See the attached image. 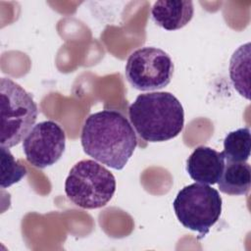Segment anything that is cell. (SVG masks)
Returning <instances> with one entry per match:
<instances>
[{"mask_svg": "<svg viewBox=\"0 0 251 251\" xmlns=\"http://www.w3.org/2000/svg\"><path fill=\"white\" fill-rule=\"evenodd\" d=\"M225 164L222 152L202 145L196 147L188 157L186 172L195 182L213 185L221 178Z\"/></svg>", "mask_w": 251, "mask_h": 251, "instance_id": "ba28073f", "label": "cell"}, {"mask_svg": "<svg viewBox=\"0 0 251 251\" xmlns=\"http://www.w3.org/2000/svg\"><path fill=\"white\" fill-rule=\"evenodd\" d=\"M222 197L208 184L194 182L181 188L173 203L176 216L186 228L203 238L219 221L222 213Z\"/></svg>", "mask_w": 251, "mask_h": 251, "instance_id": "5b68a950", "label": "cell"}, {"mask_svg": "<svg viewBox=\"0 0 251 251\" xmlns=\"http://www.w3.org/2000/svg\"><path fill=\"white\" fill-rule=\"evenodd\" d=\"M0 144L11 148L25 139L38 116L32 96L9 77L0 81Z\"/></svg>", "mask_w": 251, "mask_h": 251, "instance_id": "3957f363", "label": "cell"}, {"mask_svg": "<svg viewBox=\"0 0 251 251\" xmlns=\"http://www.w3.org/2000/svg\"><path fill=\"white\" fill-rule=\"evenodd\" d=\"M128 117L139 136L148 142L175 138L184 126L182 105L166 91L139 94L128 108Z\"/></svg>", "mask_w": 251, "mask_h": 251, "instance_id": "7a4b0ae2", "label": "cell"}, {"mask_svg": "<svg viewBox=\"0 0 251 251\" xmlns=\"http://www.w3.org/2000/svg\"><path fill=\"white\" fill-rule=\"evenodd\" d=\"M174 68L173 60L167 52L145 46L133 51L127 58L126 76L135 89L158 90L171 82Z\"/></svg>", "mask_w": 251, "mask_h": 251, "instance_id": "8992f818", "label": "cell"}, {"mask_svg": "<svg viewBox=\"0 0 251 251\" xmlns=\"http://www.w3.org/2000/svg\"><path fill=\"white\" fill-rule=\"evenodd\" d=\"M80 141L88 156L115 170L124 169L137 145L132 126L117 110H102L88 116Z\"/></svg>", "mask_w": 251, "mask_h": 251, "instance_id": "6da1fadb", "label": "cell"}, {"mask_svg": "<svg viewBox=\"0 0 251 251\" xmlns=\"http://www.w3.org/2000/svg\"><path fill=\"white\" fill-rule=\"evenodd\" d=\"M250 129L241 127L226 134L222 153L226 162H246L250 156Z\"/></svg>", "mask_w": 251, "mask_h": 251, "instance_id": "7c38bea8", "label": "cell"}, {"mask_svg": "<svg viewBox=\"0 0 251 251\" xmlns=\"http://www.w3.org/2000/svg\"><path fill=\"white\" fill-rule=\"evenodd\" d=\"M25 175V168L14 158L9 148L1 146V187L19 182Z\"/></svg>", "mask_w": 251, "mask_h": 251, "instance_id": "4fadbf2b", "label": "cell"}, {"mask_svg": "<svg viewBox=\"0 0 251 251\" xmlns=\"http://www.w3.org/2000/svg\"><path fill=\"white\" fill-rule=\"evenodd\" d=\"M250 75V43L239 46L232 54L229 62V76L236 91L246 99L249 96Z\"/></svg>", "mask_w": 251, "mask_h": 251, "instance_id": "8fae6325", "label": "cell"}, {"mask_svg": "<svg viewBox=\"0 0 251 251\" xmlns=\"http://www.w3.org/2000/svg\"><path fill=\"white\" fill-rule=\"evenodd\" d=\"M116 191L114 175L94 160H81L70 171L65 181L68 198L82 209L105 206Z\"/></svg>", "mask_w": 251, "mask_h": 251, "instance_id": "277c9868", "label": "cell"}, {"mask_svg": "<svg viewBox=\"0 0 251 251\" xmlns=\"http://www.w3.org/2000/svg\"><path fill=\"white\" fill-rule=\"evenodd\" d=\"M65 147V131L53 121L34 125L23 141L26 160L39 169L54 165L62 157Z\"/></svg>", "mask_w": 251, "mask_h": 251, "instance_id": "52a82bcc", "label": "cell"}, {"mask_svg": "<svg viewBox=\"0 0 251 251\" xmlns=\"http://www.w3.org/2000/svg\"><path fill=\"white\" fill-rule=\"evenodd\" d=\"M227 195H245L251 184V167L247 162H226L221 178L217 182Z\"/></svg>", "mask_w": 251, "mask_h": 251, "instance_id": "30bf717a", "label": "cell"}, {"mask_svg": "<svg viewBox=\"0 0 251 251\" xmlns=\"http://www.w3.org/2000/svg\"><path fill=\"white\" fill-rule=\"evenodd\" d=\"M194 7L190 0L156 1L151 10L155 24L167 30H176L185 26L193 18Z\"/></svg>", "mask_w": 251, "mask_h": 251, "instance_id": "9c48e42d", "label": "cell"}]
</instances>
